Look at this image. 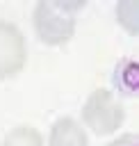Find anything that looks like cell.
<instances>
[{
    "instance_id": "cell-7",
    "label": "cell",
    "mask_w": 139,
    "mask_h": 146,
    "mask_svg": "<svg viewBox=\"0 0 139 146\" xmlns=\"http://www.w3.org/2000/svg\"><path fill=\"white\" fill-rule=\"evenodd\" d=\"M0 146H46L43 144V137L36 128L32 125H18L14 130H9L2 139Z\"/></svg>"
},
{
    "instance_id": "cell-6",
    "label": "cell",
    "mask_w": 139,
    "mask_h": 146,
    "mask_svg": "<svg viewBox=\"0 0 139 146\" xmlns=\"http://www.w3.org/2000/svg\"><path fill=\"white\" fill-rule=\"evenodd\" d=\"M116 21L130 36H137L139 34V2L137 0H121L116 5Z\"/></svg>"
},
{
    "instance_id": "cell-8",
    "label": "cell",
    "mask_w": 139,
    "mask_h": 146,
    "mask_svg": "<svg viewBox=\"0 0 139 146\" xmlns=\"http://www.w3.org/2000/svg\"><path fill=\"white\" fill-rule=\"evenodd\" d=\"M107 146H139V137H137L134 132H123L121 137L112 139Z\"/></svg>"
},
{
    "instance_id": "cell-4",
    "label": "cell",
    "mask_w": 139,
    "mask_h": 146,
    "mask_svg": "<svg viewBox=\"0 0 139 146\" xmlns=\"http://www.w3.org/2000/svg\"><path fill=\"white\" fill-rule=\"evenodd\" d=\"M48 144L50 146H89V137L75 119L62 116L52 123Z\"/></svg>"
},
{
    "instance_id": "cell-2",
    "label": "cell",
    "mask_w": 139,
    "mask_h": 146,
    "mask_svg": "<svg viewBox=\"0 0 139 146\" xmlns=\"http://www.w3.org/2000/svg\"><path fill=\"white\" fill-rule=\"evenodd\" d=\"M82 121L84 125L96 132L98 137L116 132L125 121V107L109 89H93L82 105Z\"/></svg>"
},
{
    "instance_id": "cell-3",
    "label": "cell",
    "mask_w": 139,
    "mask_h": 146,
    "mask_svg": "<svg viewBox=\"0 0 139 146\" xmlns=\"http://www.w3.org/2000/svg\"><path fill=\"white\" fill-rule=\"evenodd\" d=\"M25 62H27V43L23 32L9 21H0V80L18 75Z\"/></svg>"
},
{
    "instance_id": "cell-5",
    "label": "cell",
    "mask_w": 139,
    "mask_h": 146,
    "mask_svg": "<svg viewBox=\"0 0 139 146\" xmlns=\"http://www.w3.org/2000/svg\"><path fill=\"white\" fill-rule=\"evenodd\" d=\"M112 84L121 96L134 98L139 94V64L134 57H123L112 73Z\"/></svg>"
},
{
    "instance_id": "cell-1",
    "label": "cell",
    "mask_w": 139,
    "mask_h": 146,
    "mask_svg": "<svg viewBox=\"0 0 139 146\" xmlns=\"http://www.w3.org/2000/svg\"><path fill=\"white\" fill-rule=\"evenodd\" d=\"M84 0H41L32 11V25L41 43L64 46L75 34V14L84 9Z\"/></svg>"
}]
</instances>
